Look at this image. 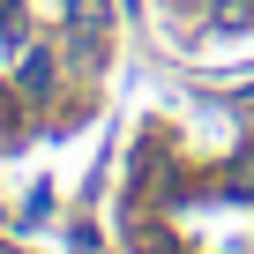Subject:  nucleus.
<instances>
[{"instance_id": "f03ea898", "label": "nucleus", "mask_w": 254, "mask_h": 254, "mask_svg": "<svg viewBox=\"0 0 254 254\" xmlns=\"http://www.w3.org/2000/svg\"><path fill=\"white\" fill-rule=\"evenodd\" d=\"M15 82H23L30 97H45V90H53V53H23V75H15Z\"/></svg>"}, {"instance_id": "f257e3e1", "label": "nucleus", "mask_w": 254, "mask_h": 254, "mask_svg": "<svg viewBox=\"0 0 254 254\" xmlns=\"http://www.w3.org/2000/svg\"><path fill=\"white\" fill-rule=\"evenodd\" d=\"M112 30V0H67V38H105Z\"/></svg>"}]
</instances>
